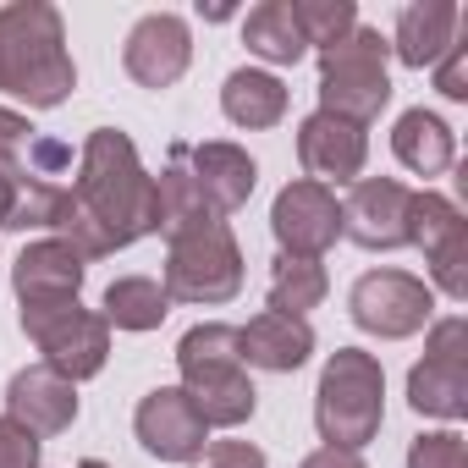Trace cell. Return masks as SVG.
I'll return each instance as SVG.
<instances>
[{
  "mask_svg": "<svg viewBox=\"0 0 468 468\" xmlns=\"http://www.w3.org/2000/svg\"><path fill=\"white\" fill-rule=\"evenodd\" d=\"M187 171H193V182H198V193H204V204H209L215 220L238 215V209L254 198V187H260L254 154H249L243 144H226V138L187 144Z\"/></svg>",
  "mask_w": 468,
  "mask_h": 468,
  "instance_id": "obj_15",
  "label": "cell"
},
{
  "mask_svg": "<svg viewBox=\"0 0 468 468\" xmlns=\"http://www.w3.org/2000/svg\"><path fill=\"white\" fill-rule=\"evenodd\" d=\"M408 468H468V446L457 430H424L408 446Z\"/></svg>",
  "mask_w": 468,
  "mask_h": 468,
  "instance_id": "obj_31",
  "label": "cell"
},
{
  "mask_svg": "<svg viewBox=\"0 0 468 468\" xmlns=\"http://www.w3.org/2000/svg\"><path fill=\"white\" fill-rule=\"evenodd\" d=\"M463 23H468V17H463ZM430 72H435V89H441L446 100H468V34H457L452 50H446Z\"/></svg>",
  "mask_w": 468,
  "mask_h": 468,
  "instance_id": "obj_32",
  "label": "cell"
},
{
  "mask_svg": "<svg viewBox=\"0 0 468 468\" xmlns=\"http://www.w3.org/2000/svg\"><path fill=\"white\" fill-rule=\"evenodd\" d=\"M165 314H171V298L154 276H116L100 303V320L116 331H160Z\"/></svg>",
  "mask_w": 468,
  "mask_h": 468,
  "instance_id": "obj_25",
  "label": "cell"
},
{
  "mask_svg": "<svg viewBox=\"0 0 468 468\" xmlns=\"http://www.w3.org/2000/svg\"><path fill=\"white\" fill-rule=\"evenodd\" d=\"M386 424V369L364 347H336L314 386V430L325 446L364 452Z\"/></svg>",
  "mask_w": 468,
  "mask_h": 468,
  "instance_id": "obj_3",
  "label": "cell"
},
{
  "mask_svg": "<svg viewBox=\"0 0 468 468\" xmlns=\"http://www.w3.org/2000/svg\"><path fill=\"white\" fill-rule=\"evenodd\" d=\"M287 105H292L287 83H282L276 72H265V67H238V72L220 83V111H226V122H238V127H249V133L282 127Z\"/></svg>",
  "mask_w": 468,
  "mask_h": 468,
  "instance_id": "obj_20",
  "label": "cell"
},
{
  "mask_svg": "<svg viewBox=\"0 0 468 468\" xmlns=\"http://www.w3.org/2000/svg\"><path fill=\"white\" fill-rule=\"evenodd\" d=\"M391 154H397L413 176H441V171H452V160H457V138H452V127H446L435 111L413 105V111H402L397 127H391Z\"/></svg>",
  "mask_w": 468,
  "mask_h": 468,
  "instance_id": "obj_21",
  "label": "cell"
},
{
  "mask_svg": "<svg viewBox=\"0 0 468 468\" xmlns=\"http://www.w3.org/2000/svg\"><path fill=\"white\" fill-rule=\"evenodd\" d=\"M424 358L408 369V408L457 424L468 413V320L446 314L424 325Z\"/></svg>",
  "mask_w": 468,
  "mask_h": 468,
  "instance_id": "obj_7",
  "label": "cell"
},
{
  "mask_svg": "<svg viewBox=\"0 0 468 468\" xmlns=\"http://www.w3.org/2000/svg\"><path fill=\"white\" fill-rule=\"evenodd\" d=\"M160 231L154 176L138 160V144L122 127H94L78 149V176L67 187V209L56 238L72 243L83 260H111L138 238Z\"/></svg>",
  "mask_w": 468,
  "mask_h": 468,
  "instance_id": "obj_1",
  "label": "cell"
},
{
  "mask_svg": "<svg viewBox=\"0 0 468 468\" xmlns=\"http://www.w3.org/2000/svg\"><path fill=\"white\" fill-rule=\"evenodd\" d=\"M198 468H271V463H265V452L254 441H209Z\"/></svg>",
  "mask_w": 468,
  "mask_h": 468,
  "instance_id": "obj_34",
  "label": "cell"
},
{
  "mask_svg": "<svg viewBox=\"0 0 468 468\" xmlns=\"http://www.w3.org/2000/svg\"><path fill=\"white\" fill-rule=\"evenodd\" d=\"M154 204H160V231H165V238L215 220L209 204H204V193H198V182H193V171H187V144L165 149V171L154 176Z\"/></svg>",
  "mask_w": 468,
  "mask_h": 468,
  "instance_id": "obj_22",
  "label": "cell"
},
{
  "mask_svg": "<svg viewBox=\"0 0 468 468\" xmlns=\"http://www.w3.org/2000/svg\"><path fill=\"white\" fill-rule=\"evenodd\" d=\"M61 209H67V182H45V176H17V193H12V220L17 231H50L61 226Z\"/></svg>",
  "mask_w": 468,
  "mask_h": 468,
  "instance_id": "obj_28",
  "label": "cell"
},
{
  "mask_svg": "<svg viewBox=\"0 0 468 468\" xmlns=\"http://www.w3.org/2000/svg\"><path fill=\"white\" fill-rule=\"evenodd\" d=\"M193 61V34L176 12H149L133 23L127 45H122V67L138 89H171Z\"/></svg>",
  "mask_w": 468,
  "mask_h": 468,
  "instance_id": "obj_14",
  "label": "cell"
},
{
  "mask_svg": "<svg viewBox=\"0 0 468 468\" xmlns=\"http://www.w3.org/2000/svg\"><path fill=\"white\" fill-rule=\"evenodd\" d=\"M0 468H39V435L0 413Z\"/></svg>",
  "mask_w": 468,
  "mask_h": 468,
  "instance_id": "obj_33",
  "label": "cell"
},
{
  "mask_svg": "<svg viewBox=\"0 0 468 468\" xmlns=\"http://www.w3.org/2000/svg\"><path fill=\"white\" fill-rule=\"evenodd\" d=\"M391 39L380 28H353L347 39H336L331 50H320V111L369 127L386 105H391Z\"/></svg>",
  "mask_w": 468,
  "mask_h": 468,
  "instance_id": "obj_5",
  "label": "cell"
},
{
  "mask_svg": "<svg viewBox=\"0 0 468 468\" xmlns=\"http://www.w3.org/2000/svg\"><path fill=\"white\" fill-rule=\"evenodd\" d=\"M298 468H369V463H364V452H347V446H320V452H309Z\"/></svg>",
  "mask_w": 468,
  "mask_h": 468,
  "instance_id": "obj_35",
  "label": "cell"
},
{
  "mask_svg": "<svg viewBox=\"0 0 468 468\" xmlns=\"http://www.w3.org/2000/svg\"><path fill=\"white\" fill-rule=\"evenodd\" d=\"M271 231L282 254H298V260H325L342 238V198L309 176L287 182L271 204Z\"/></svg>",
  "mask_w": 468,
  "mask_h": 468,
  "instance_id": "obj_10",
  "label": "cell"
},
{
  "mask_svg": "<svg viewBox=\"0 0 468 468\" xmlns=\"http://www.w3.org/2000/svg\"><path fill=\"white\" fill-rule=\"evenodd\" d=\"M12 193H17V182H12V176H0V226L12 220Z\"/></svg>",
  "mask_w": 468,
  "mask_h": 468,
  "instance_id": "obj_36",
  "label": "cell"
},
{
  "mask_svg": "<svg viewBox=\"0 0 468 468\" xmlns=\"http://www.w3.org/2000/svg\"><path fill=\"white\" fill-rule=\"evenodd\" d=\"M34 122L23 111H6L0 105V176H28V149H34Z\"/></svg>",
  "mask_w": 468,
  "mask_h": 468,
  "instance_id": "obj_30",
  "label": "cell"
},
{
  "mask_svg": "<svg viewBox=\"0 0 468 468\" xmlns=\"http://www.w3.org/2000/svg\"><path fill=\"white\" fill-rule=\"evenodd\" d=\"M287 6H292V23H298L309 50H331L336 39H347L358 28L353 0H287Z\"/></svg>",
  "mask_w": 468,
  "mask_h": 468,
  "instance_id": "obj_29",
  "label": "cell"
},
{
  "mask_svg": "<svg viewBox=\"0 0 468 468\" xmlns=\"http://www.w3.org/2000/svg\"><path fill=\"white\" fill-rule=\"evenodd\" d=\"M226 369H249V364H243L238 325L204 320V325H193V331L176 342V375H182V386H193V380H204V375H226Z\"/></svg>",
  "mask_w": 468,
  "mask_h": 468,
  "instance_id": "obj_23",
  "label": "cell"
},
{
  "mask_svg": "<svg viewBox=\"0 0 468 468\" xmlns=\"http://www.w3.org/2000/svg\"><path fill=\"white\" fill-rule=\"evenodd\" d=\"M238 342H243V364H249V369L292 375V369H303L309 353H314V325L265 309V314H254L249 325H238Z\"/></svg>",
  "mask_w": 468,
  "mask_h": 468,
  "instance_id": "obj_19",
  "label": "cell"
},
{
  "mask_svg": "<svg viewBox=\"0 0 468 468\" xmlns=\"http://www.w3.org/2000/svg\"><path fill=\"white\" fill-rule=\"evenodd\" d=\"M23 331L45 353L39 364L56 369L61 380H94L111 358V325L100 309H83L78 298H50V303H23Z\"/></svg>",
  "mask_w": 468,
  "mask_h": 468,
  "instance_id": "obj_6",
  "label": "cell"
},
{
  "mask_svg": "<svg viewBox=\"0 0 468 468\" xmlns=\"http://www.w3.org/2000/svg\"><path fill=\"white\" fill-rule=\"evenodd\" d=\"M298 165L309 182L331 187V182H358L364 165H369V127L358 122H342L331 111H314L298 122Z\"/></svg>",
  "mask_w": 468,
  "mask_h": 468,
  "instance_id": "obj_13",
  "label": "cell"
},
{
  "mask_svg": "<svg viewBox=\"0 0 468 468\" xmlns=\"http://www.w3.org/2000/svg\"><path fill=\"white\" fill-rule=\"evenodd\" d=\"M83 276H89V260L61 243V238H39L17 254L12 265V292L17 303H50V298H78L83 292Z\"/></svg>",
  "mask_w": 468,
  "mask_h": 468,
  "instance_id": "obj_17",
  "label": "cell"
},
{
  "mask_svg": "<svg viewBox=\"0 0 468 468\" xmlns=\"http://www.w3.org/2000/svg\"><path fill=\"white\" fill-rule=\"evenodd\" d=\"M182 391L193 397V408H198V419H204L209 430H238V424H249L254 408H260V391H254L249 369L204 375V380H193V386H182Z\"/></svg>",
  "mask_w": 468,
  "mask_h": 468,
  "instance_id": "obj_24",
  "label": "cell"
},
{
  "mask_svg": "<svg viewBox=\"0 0 468 468\" xmlns=\"http://www.w3.org/2000/svg\"><path fill=\"white\" fill-rule=\"evenodd\" d=\"M347 314L364 336L408 342L435 320V292L424 276H408V271H364L347 292Z\"/></svg>",
  "mask_w": 468,
  "mask_h": 468,
  "instance_id": "obj_8",
  "label": "cell"
},
{
  "mask_svg": "<svg viewBox=\"0 0 468 468\" xmlns=\"http://www.w3.org/2000/svg\"><path fill=\"white\" fill-rule=\"evenodd\" d=\"M325 292H331V276H325L320 260H298V254L271 260V314L309 320V309H320Z\"/></svg>",
  "mask_w": 468,
  "mask_h": 468,
  "instance_id": "obj_27",
  "label": "cell"
},
{
  "mask_svg": "<svg viewBox=\"0 0 468 468\" xmlns=\"http://www.w3.org/2000/svg\"><path fill=\"white\" fill-rule=\"evenodd\" d=\"M408 249L430 260V292H446L452 303L468 298V220L446 193L419 187L408 198Z\"/></svg>",
  "mask_w": 468,
  "mask_h": 468,
  "instance_id": "obj_9",
  "label": "cell"
},
{
  "mask_svg": "<svg viewBox=\"0 0 468 468\" xmlns=\"http://www.w3.org/2000/svg\"><path fill=\"white\" fill-rule=\"evenodd\" d=\"M78 468H111V463H100V457H83V463H78Z\"/></svg>",
  "mask_w": 468,
  "mask_h": 468,
  "instance_id": "obj_37",
  "label": "cell"
},
{
  "mask_svg": "<svg viewBox=\"0 0 468 468\" xmlns=\"http://www.w3.org/2000/svg\"><path fill=\"white\" fill-rule=\"evenodd\" d=\"M133 435L160 463H198L209 446V424L198 419V408L182 386H154L133 413Z\"/></svg>",
  "mask_w": 468,
  "mask_h": 468,
  "instance_id": "obj_12",
  "label": "cell"
},
{
  "mask_svg": "<svg viewBox=\"0 0 468 468\" xmlns=\"http://www.w3.org/2000/svg\"><path fill=\"white\" fill-rule=\"evenodd\" d=\"M171 303L193 309H220L243 292V249L226 220H204L193 231L165 238V276H160Z\"/></svg>",
  "mask_w": 468,
  "mask_h": 468,
  "instance_id": "obj_4",
  "label": "cell"
},
{
  "mask_svg": "<svg viewBox=\"0 0 468 468\" xmlns=\"http://www.w3.org/2000/svg\"><path fill=\"white\" fill-rule=\"evenodd\" d=\"M6 419H17L23 430H34L39 441L45 435H61L78 419V386L61 380L45 364H28V369H17L6 380Z\"/></svg>",
  "mask_w": 468,
  "mask_h": 468,
  "instance_id": "obj_16",
  "label": "cell"
},
{
  "mask_svg": "<svg viewBox=\"0 0 468 468\" xmlns=\"http://www.w3.org/2000/svg\"><path fill=\"white\" fill-rule=\"evenodd\" d=\"M463 34V12H457V0H408V6L397 12V28H391V56L413 72L435 67L452 39Z\"/></svg>",
  "mask_w": 468,
  "mask_h": 468,
  "instance_id": "obj_18",
  "label": "cell"
},
{
  "mask_svg": "<svg viewBox=\"0 0 468 468\" xmlns=\"http://www.w3.org/2000/svg\"><path fill=\"white\" fill-rule=\"evenodd\" d=\"M408 198L413 187L397 176H358L342 198V238H353L369 254L408 249Z\"/></svg>",
  "mask_w": 468,
  "mask_h": 468,
  "instance_id": "obj_11",
  "label": "cell"
},
{
  "mask_svg": "<svg viewBox=\"0 0 468 468\" xmlns=\"http://www.w3.org/2000/svg\"><path fill=\"white\" fill-rule=\"evenodd\" d=\"M243 45L265 61V67H298L309 56L298 23H292V6L287 0H260V6L243 17Z\"/></svg>",
  "mask_w": 468,
  "mask_h": 468,
  "instance_id": "obj_26",
  "label": "cell"
},
{
  "mask_svg": "<svg viewBox=\"0 0 468 468\" xmlns=\"http://www.w3.org/2000/svg\"><path fill=\"white\" fill-rule=\"evenodd\" d=\"M78 89V67L67 50V28L50 0L0 6V94L28 111H56Z\"/></svg>",
  "mask_w": 468,
  "mask_h": 468,
  "instance_id": "obj_2",
  "label": "cell"
}]
</instances>
